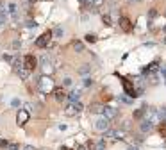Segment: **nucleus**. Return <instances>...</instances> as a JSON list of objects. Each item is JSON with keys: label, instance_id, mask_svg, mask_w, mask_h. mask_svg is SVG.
I'll return each mask as SVG.
<instances>
[{"label": "nucleus", "instance_id": "f257e3e1", "mask_svg": "<svg viewBox=\"0 0 166 150\" xmlns=\"http://www.w3.org/2000/svg\"><path fill=\"white\" fill-rule=\"evenodd\" d=\"M38 88L41 93H48V91H54V80H52L48 75H41L38 79Z\"/></svg>", "mask_w": 166, "mask_h": 150}, {"label": "nucleus", "instance_id": "f03ea898", "mask_svg": "<svg viewBox=\"0 0 166 150\" xmlns=\"http://www.w3.org/2000/svg\"><path fill=\"white\" fill-rule=\"evenodd\" d=\"M82 111V104L80 102H68V106L65 109L66 116H77V114Z\"/></svg>", "mask_w": 166, "mask_h": 150}, {"label": "nucleus", "instance_id": "7ed1b4c3", "mask_svg": "<svg viewBox=\"0 0 166 150\" xmlns=\"http://www.w3.org/2000/svg\"><path fill=\"white\" fill-rule=\"evenodd\" d=\"M122 84H123V89H125V93L129 95L130 98H136V97H139V95H137V89L134 88V84L130 82L129 79H122Z\"/></svg>", "mask_w": 166, "mask_h": 150}, {"label": "nucleus", "instance_id": "20e7f679", "mask_svg": "<svg viewBox=\"0 0 166 150\" xmlns=\"http://www.w3.org/2000/svg\"><path fill=\"white\" fill-rule=\"evenodd\" d=\"M52 36H54V34H52V30H47V32H43V34H41V36L36 39V47H38V48H45V47L48 45V41H50Z\"/></svg>", "mask_w": 166, "mask_h": 150}, {"label": "nucleus", "instance_id": "39448f33", "mask_svg": "<svg viewBox=\"0 0 166 150\" xmlns=\"http://www.w3.org/2000/svg\"><path fill=\"white\" fill-rule=\"evenodd\" d=\"M38 66V59L34 56H25L23 57V68L29 71H34Z\"/></svg>", "mask_w": 166, "mask_h": 150}, {"label": "nucleus", "instance_id": "423d86ee", "mask_svg": "<svg viewBox=\"0 0 166 150\" xmlns=\"http://www.w3.org/2000/svg\"><path fill=\"white\" fill-rule=\"evenodd\" d=\"M109 125H111V121H109L104 114H100V116L96 118V121H95V129H96V130H104V132H105L109 129Z\"/></svg>", "mask_w": 166, "mask_h": 150}, {"label": "nucleus", "instance_id": "0eeeda50", "mask_svg": "<svg viewBox=\"0 0 166 150\" xmlns=\"http://www.w3.org/2000/svg\"><path fill=\"white\" fill-rule=\"evenodd\" d=\"M29 118H30L29 111H27V109H22V111H18V114H16V123H18L20 127H23V125L29 121Z\"/></svg>", "mask_w": 166, "mask_h": 150}, {"label": "nucleus", "instance_id": "6e6552de", "mask_svg": "<svg viewBox=\"0 0 166 150\" xmlns=\"http://www.w3.org/2000/svg\"><path fill=\"white\" fill-rule=\"evenodd\" d=\"M102 114H104L107 120H113V118L118 116V109L113 107V106H104V113H102Z\"/></svg>", "mask_w": 166, "mask_h": 150}, {"label": "nucleus", "instance_id": "1a4fd4ad", "mask_svg": "<svg viewBox=\"0 0 166 150\" xmlns=\"http://www.w3.org/2000/svg\"><path fill=\"white\" fill-rule=\"evenodd\" d=\"M120 27H122V30H125V32H130V30H132V21H130L127 16H122V18H120Z\"/></svg>", "mask_w": 166, "mask_h": 150}, {"label": "nucleus", "instance_id": "9d476101", "mask_svg": "<svg viewBox=\"0 0 166 150\" xmlns=\"http://www.w3.org/2000/svg\"><path fill=\"white\" fill-rule=\"evenodd\" d=\"M54 97H56V100H59V102H63V100L68 97V93L63 89V88H54Z\"/></svg>", "mask_w": 166, "mask_h": 150}, {"label": "nucleus", "instance_id": "9b49d317", "mask_svg": "<svg viewBox=\"0 0 166 150\" xmlns=\"http://www.w3.org/2000/svg\"><path fill=\"white\" fill-rule=\"evenodd\" d=\"M11 66H13V70L18 73V71L23 68V59H22V57H18V56L13 57V63H11Z\"/></svg>", "mask_w": 166, "mask_h": 150}, {"label": "nucleus", "instance_id": "f8f14e48", "mask_svg": "<svg viewBox=\"0 0 166 150\" xmlns=\"http://www.w3.org/2000/svg\"><path fill=\"white\" fill-rule=\"evenodd\" d=\"M152 129H154V123L150 120H141V123H139V130L141 132H150Z\"/></svg>", "mask_w": 166, "mask_h": 150}, {"label": "nucleus", "instance_id": "ddd939ff", "mask_svg": "<svg viewBox=\"0 0 166 150\" xmlns=\"http://www.w3.org/2000/svg\"><path fill=\"white\" fill-rule=\"evenodd\" d=\"M159 68H161V64H159V63H152L150 66H146V68L143 70V73H145V75H152V73L155 75V71H157Z\"/></svg>", "mask_w": 166, "mask_h": 150}, {"label": "nucleus", "instance_id": "4468645a", "mask_svg": "<svg viewBox=\"0 0 166 150\" xmlns=\"http://www.w3.org/2000/svg\"><path fill=\"white\" fill-rule=\"evenodd\" d=\"M79 97H80V89H72L68 93V102H79Z\"/></svg>", "mask_w": 166, "mask_h": 150}, {"label": "nucleus", "instance_id": "2eb2a0df", "mask_svg": "<svg viewBox=\"0 0 166 150\" xmlns=\"http://www.w3.org/2000/svg\"><path fill=\"white\" fill-rule=\"evenodd\" d=\"M52 34L56 36V38H63V36H65V29L61 27V25H57V27H54Z\"/></svg>", "mask_w": 166, "mask_h": 150}, {"label": "nucleus", "instance_id": "dca6fc26", "mask_svg": "<svg viewBox=\"0 0 166 150\" xmlns=\"http://www.w3.org/2000/svg\"><path fill=\"white\" fill-rule=\"evenodd\" d=\"M89 111L93 114H98V113H104V106H100V104H93V106L89 107Z\"/></svg>", "mask_w": 166, "mask_h": 150}, {"label": "nucleus", "instance_id": "f3484780", "mask_svg": "<svg viewBox=\"0 0 166 150\" xmlns=\"http://www.w3.org/2000/svg\"><path fill=\"white\" fill-rule=\"evenodd\" d=\"M72 48L75 50V52H82V50H84V45H82V41H72Z\"/></svg>", "mask_w": 166, "mask_h": 150}, {"label": "nucleus", "instance_id": "a211bd4d", "mask_svg": "<svg viewBox=\"0 0 166 150\" xmlns=\"http://www.w3.org/2000/svg\"><path fill=\"white\" fill-rule=\"evenodd\" d=\"M89 70H91V68H89L87 64H82V66L79 68V73H80V75H87V73H89Z\"/></svg>", "mask_w": 166, "mask_h": 150}, {"label": "nucleus", "instance_id": "6ab92c4d", "mask_svg": "<svg viewBox=\"0 0 166 150\" xmlns=\"http://www.w3.org/2000/svg\"><path fill=\"white\" fill-rule=\"evenodd\" d=\"M159 134L166 138V121H161V125H159Z\"/></svg>", "mask_w": 166, "mask_h": 150}, {"label": "nucleus", "instance_id": "aec40b11", "mask_svg": "<svg viewBox=\"0 0 166 150\" xmlns=\"http://www.w3.org/2000/svg\"><path fill=\"white\" fill-rule=\"evenodd\" d=\"M102 21H104V25H113V20H111V16H109V14H104V16H102Z\"/></svg>", "mask_w": 166, "mask_h": 150}, {"label": "nucleus", "instance_id": "412c9836", "mask_svg": "<svg viewBox=\"0 0 166 150\" xmlns=\"http://www.w3.org/2000/svg\"><path fill=\"white\" fill-rule=\"evenodd\" d=\"M125 132L123 130H114V139H125Z\"/></svg>", "mask_w": 166, "mask_h": 150}, {"label": "nucleus", "instance_id": "4be33fe9", "mask_svg": "<svg viewBox=\"0 0 166 150\" xmlns=\"http://www.w3.org/2000/svg\"><path fill=\"white\" fill-rule=\"evenodd\" d=\"M7 14H16V4H7Z\"/></svg>", "mask_w": 166, "mask_h": 150}, {"label": "nucleus", "instance_id": "5701e85b", "mask_svg": "<svg viewBox=\"0 0 166 150\" xmlns=\"http://www.w3.org/2000/svg\"><path fill=\"white\" fill-rule=\"evenodd\" d=\"M105 138H107V139H114V130H113V129H111V130H105Z\"/></svg>", "mask_w": 166, "mask_h": 150}, {"label": "nucleus", "instance_id": "b1692460", "mask_svg": "<svg viewBox=\"0 0 166 150\" xmlns=\"http://www.w3.org/2000/svg\"><path fill=\"white\" fill-rule=\"evenodd\" d=\"M86 41L95 43V41H96V36H95V34H87V36H86Z\"/></svg>", "mask_w": 166, "mask_h": 150}, {"label": "nucleus", "instance_id": "393cba45", "mask_svg": "<svg viewBox=\"0 0 166 150\" xmlns=\"http://www.w3.org/2000/svg\"><path fill=\"white\" fill-rule=\"evenodd\" d=\"M86 147H87L89 150H96V143H95V141H87Z\"/></svg>", "mask_w": 166, "mask_h": 150}, {"label": "nucleus", "instance_id": "a878e982", "mask_svg": "<svg viewBox=\"0 0 166 150\" xmlns=\"http://www.w3.org/2000/svg\"><path fill=\"white\" fill-rule=\"evenodd\" d=\"M20 150H36L32 145H20Z\"/></svg>", "mask_w": 166, "mask_h": 150}, {"label": "nucleus", "instance_id": "bb28decb", "mask_svg": "<svg viewBox=\"0 0 166 150\" xmlns=\"http://www.w3.org/2000/svg\"><path fill=\"white\" fill-rule=\"evenodd\" d=\"M91 4H93V7H100L104 4V0H91Z\"/></svg>", "mask_w": 166, "mask_h": 150}, {"label": "nucleus", "instance_id": "cd10ccee", "mask_svg": "<svg viewBox=\"0 0 166 150\" xmlns=\"http://www.w3.org/2000/svg\"><path fill=\"white\" fill-rule=\"evenodd\" d=\"M159 70H161V75L166 79V64H161V68H159Z\"/></svg>", "mask_w": 166, "mask_h": 150}, {"label": "nucleus", "instance_id": "c85d7f7f", "mask_svg": "<svg viewBox=\"0 0 166 150\" xmlns=\"http://www.w3.org/2000/svg\"><path fill=\"white\" fill-rule=\"evenodd\" d=\"M82 84H84V86H91V77H84Z\"/></svg>", "mask_w": 166, "mask_h": 150}, {"label": "nucleus", "instance_id": "c756f323", "mask_svg": "<svg viewBox=\"0 0 166 150\" xmlns=\"http://www.w3.org/2000/svg\"><path fill=\"white\" fill-rule=\"evenodd\" d=\"M148 16H150V18H155V16H157V11H155V9H150V11H148Z\"/></svg>", "mask_w": 166, "mask_h": 150}, {"label": "nucleus", "instance_id": "7c9ffc66", "mask_svg": "<svg viewBox=\"0 0 166 150\" xmlns=\"http://www.w3.org/2000/svg\"><path fill=\"white\" fill-rule=\"evenodd\" d=\"M11 106L18 107V106H20V100H18V98H13V100H11Z\"/></svg>", "mask_w": 166, "mask_h": 150}, {"label": "nucleus", "instance_id": "2f4dec72", "mask_svg": "<svg viewBox=\"0 0 166 150\" xmlns=\"http://www.w3.org/2000/svg\"><path fill=\"white\" fill-rule=\"evenodd\" d=\"M11 47H13L15 50H18V48H20V41H13V45H11Z\"/></svg>", "mask_w": 166, "mask_h": 150}, {"label": "nucleus", "instance_id": "473e14b6", "mask_svg": "<svg viewBox=\"0 0 166 150\" xmlns=\"http://www.w3.org/2000/svg\"><path fill=\"white\" fill-rule=\"evenodd\" d=\"M122 102H125V104H130L132 100H130V97H122Z\"/></svg>", "mask_w": 166, "mask_h": 150}, {"label": "nucleus", "instance_id": "72a5a7b5", "mask_svg": "<svg viewBox=\"0 0 166 150\" xmlns=\"http://www.w3.org/2000/svg\"><path fill=\"white\" fill-rule=\"evenodd\" d=\"M65 86H72V79H70V77L65 79Z\"/></svg>", "mask_w": 166, "mask_h": 150}, {"label": "nucleus", "instance_id": "f704fd0d", "mask_svg": "<svg viewBox=\"0 0 166 150\" xmlns=\"http://www.w3.org/2000/svg\"><path fill=\"white\" fill-rule=\"evenodd\" d=\"M27 25H29V27H36V21H32V20H29V21H27Z\"/></svg>", "mask_w": 166, "mask_h": 150}, {"label": "nucleus", "instance_id": "c9c22d12", "mask_svg": "<svg viewBox=\"0 0 166 150\" xmlns=\"http://www.w3.org/2000/svg\"><path fill=\"white\" fill-rule=\"evenodd\" d=\"M77 150H87V147H86V145H79V147H77Z\"/></svg>", "mask_w": 166, "mask_h": 150}, {"label": "nucleus", "instance_id": "e433bc0d", "mask_svg": "<svg viewBox=\"0 0 166 150\" xmlns=\"http://www.w3.org/2000/svg\"><path fill=\"white\" fill-rule=\"evenodd\" d=\"M61 150H70V148H66V147H63V148H61Z\"/></svg>", "mask_w": 166, "mask_h": 150}, {"label": "nucleus", "instance_id": "4c0bfd02", "mask_svg": "<svg viewBox=\"0 0 166 150\" xmlns=\"http://www.w3.org/2000/svg\"><path fill=\"white\" fill-rule=\"evenodd\" d=\"M129 2H139V0H129Z\"/></svg>", "mask_w": 166, "mask_h": 150}, {"label": "nucleus", "instance_id": "58836bf2", "mask_svg": "<svg viewBox=\"0 0 166 150\" xmlns=\"http://www.w3.org/2000/svg\"><path fill=\"white\" fill-rule=\"evenodd\" d=\"M163 41H164V45H166V36H164V39H163Z\"/></svg>", "mask_w": 166, "mask_h": 150}, {"label": "nucleus", "instance_id": "ea45409f", "mask_svg": "<svg viewBox=\"0 0 166 150\" xmlns=\"http://www.w3.org/2000/svg\"><path fill=\"white\" fill-rule=\"evenodd\" d=\"M129 150H136V148H129Z\"/></svg>", "mask_w": 166, "mask_h": 150}, {"label": "nucleus", "instance_id": "a19ab883", "mask_svg": "<svg viewBox=\"0 0 166 150\" xmlns=\"http://www.w3.org/2000/svg\"><path fill=\"white\" fill-rule=\"evenodd\" d=\"M164 32H166V25H164Z\"/></svg>", "mask_w": 166, "mask_h": 150}]
</instances>
